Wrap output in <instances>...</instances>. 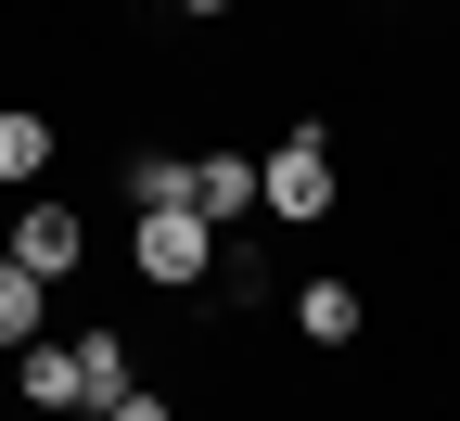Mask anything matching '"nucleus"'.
I'll return each instance as SVG.
<instances>
[{"mask_svg": "<svg viewBox=\"0 0 460 421\" xmlns=\"http://www.w3.org/2000/svg\"><path fill=\"white\" fill-rule=\"evenodd\" d=\"M128 256H141V281L180 294V281H205V268H217V217H205V205H141Z\"/></svg>", "mask_w": 460, "mask_h": 421, "instance_id": "f257e3e1", "label": "nucleus"}, {"mask_svg": "<svg viewBox=\"0 0 460 421\" xmlns=\"http://www.w3.org/2000/svg\"><path fill=\"white\" fill-rule=\"evenodd\" d=\"M256 205H269V217H332V141L295 128V141L256 166Z\"/></svg>", "mask_w": 460, "mask_h": 421, "instance_id": "f03ea898", "label": "nucleus"}, {"mask_svg": "<svg viewBox=\"0 0 460 421\" xmlns=\"http://www.w3.org/2000/svg\"><path fill=\"white\" fill-rule=\"evenodd\" d=\"M0 256H13V268H39V281H65V268L90 256V230H77L65 205H26V217H13V243H0Z\"/></svg>", "mask_w": 460, "mask_h": 421, "instance_id": "7ed1b4c3", "label": "nucleus"}, {"mask_svg": "<svg viewBox=\"0 0 460 421\" xmlns=\"http://www.w3.org/2000/svg\"><path fill=\"white\" fill-rule=\"evenodd\" d=\"M192 205H205V217L230 230V217L256 205V153H192Z\"/></svg>", "mask_w": 460, "mask_h": 421, "instance_id": "20e7f679", "label": "nucleus"}, {"mask_svg": "<svg viewBox=\"0 0 460 421\" xmlns=\"http://www.w3.org/2000/svg\"><path fill=\"white\" fill-rule=\"evenodd\" d=\"M358 320H371V307H358L345 281H307V294H295V332H307V345H358Z\"/></svg>", "mask_w": 460, "mask_h": 421, "instance_id": "39448f33", "label": "nucleus"}, {"mask_svg": "<svg viewBox=\"0 0 460 421\" xmlns=\"http://www.w3.org/2000/svg\"><path fill=\"white\" fill-rule=\"evenodd\" d=\"M39 166H51V115H26V102H0V179H13V192H26Z\"/></svg>", "mask_w": 460, "mask_h": 421, "instance_id": "423d86ee", "label": "nucleus"}, {"mask_svg": "<svg viewBox=\"0 0 460 421\" xmlns=\"http://www.w3.org/2000/svg\"><path fill=\"white\" fill-rule=\"evenodd\" d=\"M26 357V408H77V345H13Z\"/></svg>", "mask_w": 460, "mask_h": 421, "instance_id": "0eeeda50", "label": "nucleus"}, {"mask_svg": "<svg viewBox=\"0 0 460 421\" xmlns=\"http://www.w3.org/2000/svg\"><path fill=\"white\" fill-rule=\"evenodd\" d=\"M115 396H128V345L90 332V345H77V408H115Z\"/></svg>", "mask_w": 460, "mask_h": 421, "instance_id": "6e6552de", "label": "nucleus"}, {"mask_svg": "<svg viewBox=\"0 0 460 421\" xmlns=\"http://www.w3.org/2000/svg\"><path fill=\"white\" fill-rule=\"evenodd\" d=\"M39 294H51L39 268H13V256H0V345H26V332H39Z\"/></svg>", "mask_w": 460, "mask_h": 421, "instance_id": "1a4fd4ad", "label": "nucleus"}, {"mask_svg": "<svg viewBox=\"0 0 460 421\" xmlns=\"http://www.w3.org/2000/svg\"><path fill=\"white\" fill-rule=\"evenodd\" d=\"M128 205H192V153H141L128 166Z\"/></svg>", "mask_w": 460, "mask_h": 421, "instance_id": "9d476101", "label": "nucleus"}, {"mask_svg": "<svg viewBox=\"0 0 460 421\" xmlns=\"http://www.w3.org/2000/svg\"><path fill=\"white\" fill-rule=\"evenodd\" d=\"M90 421H166V408H154V396L128 383V396H115V408H90Z\"/></svg>", "mask_w": 460, "mask_h": 421, "instance_id": "9b49d317", "label": "nucleus"}, {"mask_svg": "<svg viewBox=\"0 0 460 421\" xmlns=\"http://www.w3.org/2000/svg\"><path fill=\"white\" fill-rule=\"evenodd\" d=\"M180 13H230V0H180Z\"/></svg>", "mask_w": 460, "mask_h": 421, "instance_id": "f8f14e48", "label": "nucleus"}]
</instances>
